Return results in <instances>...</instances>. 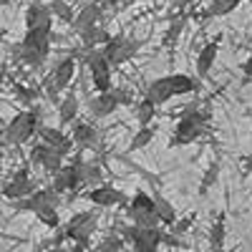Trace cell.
<instances>
[{"mask_svg": "<svg viewBox=\"0 0 252 252\" xmlns=\"http://www.w3.org/2000/svg\"><path fill=\"white\" fill-rule=\"evenodd\" d=\"M129 217L134 220L136 227H159L161 220L157 215V202H154V194H146L144 189L131 197V204H129Z\"/></svg>", "mask_w": 252, "mask_h": 252, "instance_id": "277c9868", "label": "cell"}, {"mask_svg": "<svg viewBox=\"0 0 252 252\" xmlns=\"http://www.w3.org/2000/svg\"><path fill=\"white\" fill-rule=\"evenodd\" d=\"M73 76H76V58H63L58 66L53 68V73H51V83L56 86V91H66V86L73 81Z\"/></svg>", "mask_w": 252, "mask_h": 252, "instance_id": "2e32d148", "label": "cell"}, {"mask_svg": "<svg viewBox=\"0 0 252 252\" xmlns=\"http://www.w3.org/2000/svg\"><path fill=\"white\" fill-rule=\"evenodd\" d=\"M124 237L131 242L134 252H154L164 242V232L159 227H136V224H131V227L124 229Z\"/></svg>", "mask_w": 252, "mask_h": 252, "instance_id": "ba28073f", "label": "cell"}, {"mask_svg": "<svg viewBox=\"0 0 252 252\" xmlns=\"http://www.w3.org/2000/svg\"><path fill=\"white\" fill-rule=\"evenodd\" d=\"M139 48H141V40H136V38H129V35H111V40H109V43L103 46L101 51H103V56L109 58L111 66H121V63L131 61V58L139 53Z\"/></svg>", "mask_w": 252, "mask_h": 252, "instance_id": "52a82bcc", "label": "cell"}, {"mask_svg": "<svg viewBox=\"0 0 252 252\" xmlns=\"http://www.w3.org/2000/svg\"><path fill=\"white\" fill-rule=\"evenodd\" d=\"M81 40H83V46H86V51H89V48H96L98 43L106 46L109 40H111V35L103 31L101 26H91V28H86V31L81 33Z\"/></svg>", "mask_w": 252, "mask_h": 252, "instance_id": "7402d4cb", "label": "cell"}, {"mask_svg": "<svg viewBox=\"0 0 252 252\" xmlns=\"http://www.w3.org/2000/svg\"><path fill=\"white\" fill-rule=\"evenodd\" d=\"M101 179V169L94 164H86V172H83V184H91V182H98Z\"/></svg>", "mask_w": 252, "mask_h": 252, "instance_id": "4dcf8cb0", "label": "cell"}, {"mask_svg": "<svg viewBox=\"0 0 252 252\" xmlns=\"http://www.w3.org/2000/svg\"><path fill=\"white\" fill-rule=\"evenodd\" d=\"M38 134H40V139H43V144H48L51 149H56L61 157H66L71 152V146H73V139H68L61 129H53V126H40Z\"/></svg>", "mask_w": 252, "mask_h": 252, "instance_id": "4fadbf2b", "label": "cell"}, {"mask_svg": "<svg viewBox=\"0 0 252 252\" xmlns=\"http://www.w3.org/2000/svg\"><path fill=\"white\" fill-rule=\"evenodd\" d=\"M71 252H86V245H81V242H76V245L71 247Z\"/></svg>", "mask_w": 252, "mask_h": 252, "instance_id": "74e56055", "label": "cell"}, {"mask_svg": "<svg viewBox=\"0 0 252 252\" xmlns=\"http://www.w3.org/2000/svg\"><path fill=\"white\" fill-rule=\"evenodd\" d=\"M189 3H194V0H172V5H177V8H187Z\"/></svg>", "mask_w": 252, "mask_h": 252, "instance_id": "d590c367", "label": "cell"}, {"mask_svg": "<svg viewBox=\"0 0 252 252\" xmlns=\"http://www.w3.org/2000/svg\"><path fill=\"white\" fill-rule=\"evenodd\" d=\"M101 5H103V8H109V5H121V0H101Z\"/></svg>", "mask_w": 252, "mask_h": 252, "instance_id": "8d00e7d4", "label": "cell"}, {"mask_svg": "<svg viewBox=\"0 0 252 252\" xmlns=\"http://www.w3.org/2000/svg\"><path fill=\"white\" fill-rule=\"evenodd\" d=\"M245 169H247V172H252V157H247V159H245Z\"/></svg>", "mask_w": 252, "mask_h": 252, "instance_id": "f35d334b", "label": "cell"}, {"mask_svg": "<svg viewBox=\"0 0 252 252\" xmlns=\"http://www.w3.org/2000/svg\"><path fill=\"white\" fill-rule=\"evenodd\" d=\"M51 154V146L48 144H35L33 149H31V164H35V166H43V161H46V157Z\"/></svg>", "mask_w": 252, "mask_h": 252, "instance_id": "f546056e", "label": "cell"}, {"mask_svg": "<svg viewBox=\"0 0 252 252\" xmlns=\"http://www.w3.org/2000/svg\"><path fill=\"white\" fill-rule=\"evenodd\" d=\"M184 26H187V15H184V13L174 15V18L169 20V28H166V33H164V46H169V48H172L177 40H179Z\"/></svg>", "mask_w": 252, "mask_h": 252, "instance_id": "603a6c76", "label": "cell"}, {"mask_svg": "<svg viewBox=\"0 0 252 252\" xmlns=\"http://www.w3.org/2000/svg\"><path fill=\"white\" fill-rule=\"evenodd\" d=\"M83 63H86L89 71H91V81H94L96 91L98 94L111 91V63H109L106 56H103V51L89 48L86 56H83Z\"/></svg>", "mask_w": 252, "mask_h": 252, "instance_id": "5b68a950", "label": "cell"}, {"mask_svg": "<svg viewBox=\"0 0 252 252\" xmlns=\"http://www.w3.org/2000/svg\"><path fill=\"white\" fill-rule=\"evenodd\" d=\"M217 56H220V43L217 40H209V43H204L199 48V53H197V76L199 78H204L209 71L215 68Z\"/></svg>", "mask_w": 252, "mask_h": 252, "instance_id": "e0dca14e", "label": "cell"}, {"mask_svg": "<svg viewBox=\"0 0 252 252\" xmlns=\"http://www.w3.org/2000/svg\"><path fill=\"white\" fill-rule=\"evenodd\" d=\"M35 192V184L31 179V172H28V166H23V169H18L13 174V179L3 187V197L8 199H23V197H31Z\"/></svg>", "mask_w": 252, "mask_h": 252, "instance_id": "30bf717a", "label": "cell"}, {"mask_svg": "<svg viewBox=\"0 0 252 252\" xmlns=\"http://www.w3.org/2000/svg\"><path fill=\"white\" fill-rule=\"evenodd\" d=\"M121 240L119 237H106L103 240V245H101V252H116V250H121Z\"/></svg>", "mask_w": 252, "mask_h": 252, "instance_id": "d6a6232c", "label": "cell"}, {"mask_svg": "<svg viewBox=\"0 0 252 252\" xmlns=\"http://www.w3.org/2000/svg\"><path fill=\"white\" fill-rule=\"evenodd\" d=\"M38 129H40L38 111H20L5 126V139L10 144H26V141H31V136L38 134Z\"/></svg>", "mask_w": 252, "mask_h": 252, "instance_id": "8992f818", "label": "cell"}, {"mask_svg": "<svg viewBox=\"0 0 252 252\" xmlns=\"http://www.w3.org/2000/svg\"><path fill=\"white\" fill-rule=\"evenodd\" d=\"M199 89V81L187 76V73H169V76H161L157 81L149 83V89H146V98L157 106L166 103L169 98L174 96H187V94H194Z\"/></svg>", "mask_w": 252, "mask_h": 252, "instance_id": "6da1fadb", "label": "cell"}, {"mask_svg": "<svg viewBox=\"0 0 252 252\" xmlns=\"http://www.w3.org/2000/svg\"><path fill=\"white\" fill-rule=\"evenodd\" d=\"M217 177H220V164H217V161H212V164L207 166V172H204L202 182H199V194H207V189L217 182Z\"/></svg>", "mask_w": 252, "mask_h": 252, "instance_id": "f1b7e54d", "label": "cell"}, {"mask_svg": "<svg viewBox=\"0 0 252 252\" xmlns=\"http://www.w3.org/2000/svg\"><path fill=\"white\" fill-rule=\"evenodd\" d=\"M51 13H53V18H61L63 23H73V18H76V13H73V8L66 3V0H51Z\"/></svg>", "mask_w": 252, "mask_h": 252, "instance_id": "d4e9b609", "label": "cell"}, {"mask_svg": "<svg viewBox=\"0 0 252 252\" xmlns=\"http://www.w3.org/2000/svg\"><path fill=\"white\" fill-rule=\"evenodd\" d=\"M51 31H26V38L15 46L18 58L28 63L31 68L43 66L48 53H51Z\"/></svg>", "mask_w": 252, "mask_h": 252, "instance_id": "3957f363", "label": "cell"}, {"mask_svg": "<svg viewBox=\"0 0 252 252\" xmlns=\"http://www.w3.org/2000/svg\"><path fill=\"white\" fill-rule=\"evenodd\" d=\"M76 116H78V98L76 94H66V98L58 103V119L61 124H73Z\"/></svg>", "mask_w": 252, "mask_h": 252, "instance_id": "ffe728a7", "label": "cell"}, {"mask_svg": "<svg viewBox=\"0 0 252 252\" xmlns=\"http://www.w3.org/2000/svg\"><path fill=\"white\" fill-rule=\"evenodd\" d=\"M35 217L43 222L46 227H51V229H58L61 227V217H58V209L56 207H40L38 212H35Z\"/></svg>", "mask_w": 252, "mask_h": 252, "instance_id": "83f0119b", "label": "cell"}, {"mask_svg": "<svg viewBox=\"0 0 252 252\" xmlns=\"http://www.w3.org/2000/svg\"><path fill=\"white\" fill-rule=\"evenodd\" d=\"M0 35H3V31H0Z\"/></svg>", "mask_w": 252, "mask_h": 252, "instance_id": "60d3db41", "label": "cell"}, {"mask_svg": "<svg viewBox=\"0 0 252 252\" xmlns=\"http://www.w3.org/2000/svg\"><path fill=\"white\" fill-rule=\"evenodd\" d=\"M157 116V103H152L149 98L144 96V101L139 103V109H136V119L141 126H152V119Z\"/></svg>", "mask_w": 252, "mask_h": 252, "instance_id": "484cf974", "label": "cell"}, {"mask_svg": "<svg viewBox=\"0 0 252 252\" xmlns=\"http://www.w3.org/2000/svg\"><path fill=\"white\" fill-rule=\"evenodd\" d=\"M89 109H91V116L103 119V116H111V114L119 109V101H116L114 91H106V94L94 96V98H91V103H89Z\"/></svg>", "mask_w": 252, "mask_h": 252, "instance_id": "ac0fdd59", "label": "cell"}, {"mask_svg": "<svg viewBox=\"0 0 252 252\" xmlns=\"http://www.w3.org/2000/svg\"><path fill=\"white\" fill-rule=\"evenodd\" d=\"M209 124V109H199L197 103H189V106L179 114V121L174 126V136L169 141V146H184L197 141Z\"/></svg>", "mask_w": 252, "mask_h": 252, "instance_id": "7a4b0ae2", "label": "cell"}, {"mask_svg": "<svg viewBox=\"0 0 252 252\" xmlns=\"http://www.w3.org/2000/svg\"><path fill=\"white\" fill-rule=\"evenodd\" d=\"M224 240H227V220H224V215H220L212 222V229H209V245H212L215 252H222Z\"/></svg>", "mask_w": 252, "mask_h": 252, "instance_id": "44dd1931", "label": "cell"}, {"mask_svg": "<svg viewBox=\"0 0 252 252\" xmlns=\"http://www.w3.org/2000/svg\"><path fill=\"white\" fill-rule=\"evenodd\" d=\"M134 3V0H121V5H131Z\"/></svg>", "mask_w": 252, "mask_h": 252, "instance_id": "ab89813d", "label": "cell"}, {"mask_svg": "<svg viewBox=\"0 0 252 252\" xmlns=\"http://www.w3.org/2000/svg\"><path fill=\"white\" fill-rule=\"evenodd\" d=\"M154 252H159V250H154Z\"/></svg>", "mask_w": 252, "mask_h": 252, "instance_id": "b9f144b4", "label": "cell"}, {"mask_svg": "<svg viewBox=\"0 0 252 252\" xmlns=\"http://www.w3.org/2000/svg\"><path fill=\"white\" fill-rule=\"evenodd\" d=\"M154 202H157V215L164 224H177V209L172 207V202H166L164 197L154 194Z\"/></svg>", "mask_w": 252, "mask_h": 252, "instance_id": "cb8c5ba5", "label": "cell"}, {"mask_svg": "<svg viewBox=\"0 0 252 252\" xmlns=\"http://www.w3.org/2000/svg\"><path fill=\"white\" fill-rule=\"evenodd\" d=\"M111 91H114V96H116V101H119V106H129V103L134 101L129 89H111Z\"/></svg>", "mask_w": 252, "mask_h": 252, "instance_id": "1f68e13d", "label": "cell"}, {"mask_svg": "<svg viewBox=\"0 0 252 252\" xmlns=\"http://www.w3.org/2000/svg\"><path fill=\"white\" fill-rule=\"evenodd\" d=\"M250 3H252V0H250Z\"/></svg>", "mask_w": 252, "mask_h": 252, "instance_id": "7bdbcfd3", "label": "cell"}, {"mask_svg": "<svg viewBox=\"0 0 252 252\" xmlns=\"http://www.w3.org/2000/svg\"><path fill=\"white\" fill-rule=\"evenodd\" d=\"M53 28V13L43 3H33L26 10V31H51Z\"/></svg>", "mask_w": 252, "mask_h": 252, "instance_id": "8fae6325", "label": "cell"}, {"mask_svg": "<svg viewBox=\"0 0 252 252\" xmlns=\"http://www.w3.org/2000/svg\"><path fill=\"white\" fill-rule=\"evenodd\" d=\"M15 94H18L20 98H23L26 103H31V101H33V96H35V94H33L31 89H26V86H15Z\"/></svg>", "mask_w": 252, "mask_h": 252, "instance_id": "836d02e7", "label": "cell"}, {"mask_svg": "<svg viewBox=\"0 0 252 252\" xmlns=\"http://www.w3.org/2000/svg\"><path fill=\"white\" fill-rule=\"evenodd\" d=\"M242 0H212L207 8H204V18H222V15H229L240 8Z\"/></svg>", "mask_w": 252, "mask_h": 252, "instance_id": "d6986e66", "label": "cell"}, {"mask_svg": "<svg viewBox=\"0 0 252 252\" xmlns=\"http://www.w3.org/2000/svg\"><path fill=\"white\" fill-rule=\"evenodd\" d=\"M96 212H78L68 220L66 229H63V235H66V240H73V242H81V245H89V237L94 235L96 229Z\"/></svg>", "mask_w": 252, "mask_h": 252, "instance_id": "9c48e42d", "label": "cell"}, {"mask_svg": "<svg viewBox=\"0 0 252 252\" xmlns=\"http://www.w3.org/2000/svg\"><path fill=\"white\" fill-rule=\"evenodd\" d=\"M152 139H154V129H152V126H141V129L134 134L129 149H131V152H139V149H144V146H149Z\"/></svg>", "mask_w": 252, "mask_h": 252, "instance_id": "4316f807", "label": "cell"}, {"mask_svg": "<svg viewBox=\"0 0 252 252\" xmlns=\"http://www.w3.org/2000/svg\"><path fill=\"white\" fill-rule=\"evenodd\" d=\"M242 73H245V78H242L245 83H247V81H252V56L242 63Z\"/></svg>", "mask_w": 252, "mask_h": 252, "instance_id": "e575fe53", "label": "cell"}, {"mask_svg": "<svg viewBox=\"0 0 252 252\" xmlns=\"http://www.w3.org/2000/svg\"><path fill=\"white\" fill-rule=\"evenodd\" d=\"M101 13H103V5L101 3H89V5H83L78 13H76V18H73V28L78 31V33H83L86 28H91V26H101Z\"/></svg>", "mask_w": 252, "mask_h": 252, "instance_id": "5bb4252c", "label": "cell"}, {"mask_svg": "<svg viewBox=\"0 0 252 252\" xmlns=\"http://www.w3.org/2000/svg\"><path fill=\"white\" fill-rule=\"evenodd\" d=\"M71 139H73V144L81 146V149H96L98 146V131L86 121H73Z\"/></svg>", "mask_w": 252, "mask_h": 252, "instance_id": "9a60e30c", "label": "cell"}, {"mask_svg": "<svg viewBox=\"0 0 252 252\" xmlns=\"http://www.w3.org/2000/svg\"><path fill=\"white\" fill-rule=\"evenodd\" d=\"M89 199H91L96 207H116V204H124V202H126L124 192H119V189L111 187V184H98V187H94L91 192H89Z\"/></svg>", "mask_w": 252, "mask_h": 252, "instance_id": "7c38bea8", "label": "cell"}]
</instances>
